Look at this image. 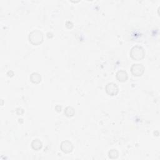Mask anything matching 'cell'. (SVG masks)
Masks as SVG:
<instances>
[{"label":"cell","mask_w":160,"mask_h":160,"mask_svg":"<svg viewBox=\"0 0 160 160\" xmlns=\"http://www.w3.org/2000/svg\"><path fill=\"white\" fill-rule=\"evenodd\" d=\"M144 51L143 49L139 46H136L134 47L131 49V55L132 58L134 60H141L144 57Z\"/></svg>","instance_id":"obj_1"},{"label":"cell","mask_w":160,"mask_h":160,"mask_svg":"<svg viewBox=\"0 0 160 160\" xmlns=\"http://www.w3.org/2000/svg\"><path fill=\"white\" fill-rule=\"evenodd\" d=\"M29 35V40L34 44H40L43 41V35L40 31H33Z\"/></svg>","instance_id":"obj_2"},{"label":"cell","mask_w":160,"mask_h":160,"mask_svg":"<svg viewBox=\"0 0 160 160\" xmlns=\"http://www.w3.org/2000/svg\"><path fill=\"white\" fill-rule=\"evenodd\" d=\"M107 93L111 96L116 95L118 92V88L114 83H109L106 88Z\"/></svg>","instance_id":"obj_3"},{"label":"cell","mask_w":160,"mask_h":160,"mask_svg":"<svg viewBox=\"0 0 160 160\" xmlns=\"http://www.w3.org/2000/svg\"><path fill=\"white\" fill-rule=\"evenodd\" d=\"M131 72L134 75L141 76L144 72V67L142 65H134L131 68Z\"/></svg>","instance_id":"obj_4"},{"label":"cell","mask_w":160,"mask_h":160,"mask_svg":"<svg viewBox=\"0 0 160 160\" xmlns=\"http://www.w3.org/2000/svg\"><path fill=\"white\" fill-rule=\"evenodd\" d=\"M72 144L69 142H64L61 144V150L65 153H69L72 151Z\"/></svg>","instance_id":"obj_5"},{"label":"cell","mask_w":160,"mask_h":160,"mask_svg":"<svg viewBox=\"0 0 160 160\" xmlns=\"http://www.w3.org/2000/svg\"><path fill=\"white\" fill-rule=\"evenodd\" d=\"M128 78L127 74L124 71H120L117 73V78L119 81H125Z\"/></svg>","instance_id":"obj_6"},{"label":"cell","mask_w":160,"mask_h":160,"mask_svg":"<svg viewBox=\"0 0 160 160\" xmlns=\"http://www.w3.org/2000/svg\"><path fill=\"white\" fill-rule=\"evenodd\" d=\"M31 80L32 82L35 83H38L40 81H41V76L39 74L36 73H33L31 76Z\"/></svg>","instance_id":"obj_7"},{"label":"cell","mask_w":160,"mask_h":160,"mask_svg":"<svg viewBox=\"0 0 160 160\" xmlns=\"http://www.w3.org/2000/svg\"><path fill=\"white\" fill-rule=\"evenodd\" d=\"M33 143H35V144L36 145V146H35L34 148H33L35 150H39V149H40V148H41L42 144H41V143L40 142V141H38V139H36V140L33 141Z\"/></svg>","instance_id":"obj_8"}]
</instances>
